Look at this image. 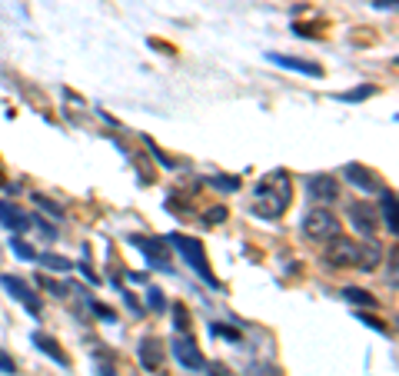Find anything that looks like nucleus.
Returning a JSON list of instances; mask_svg holds the SVG:
<instances>
[{
	"label": "nucleus",
	"instance_id": "412c9836",
	"mask_svg": "<svg viewBox=\"0 0 399 376\" xmlns=\"http://www.w3.org/2000/svg\"><path fill=\"white\" fill-rule=\"evenodd\" d=\"M206 183L216 190H223V193H237L240 190V177H223V173H213V177H206Z\"/></svg>",
	"mask_w": 399,
	"mask_h": 376
},
{
	"label": "nucleus",
	"instance_id": "dca6fc26",
	"mask_svg": "<svg viewBox=\"0 0 399 376\" xmlns=\"http://www.w3.org/2000/svg\"><path fill=\"white\" fill-rule=\"evenodd\" d=\"M343 300L346 303H353V307H363V310H376L379 307V300L373 297V293H366V290H359V287H346Z\"/></svg>",
	"mask_w": 399,
	"mask_h": 376
},
{
	"label": "nucleus",
	"instance_id": "b1692460",
	"mask_svg": "<svg viewBox=\"0 0 399 376\" xmlns=\"http://www.w3.org/2000/svg\"><path fill=\"white\" fill-rule=\"evenodd\" d=\"M173 317H176V330L180 333L190 330V313H186L184 303H173Z\"/></svg>",
	"mask_w": 399,
	"mask_h": 376
},
{
	"label": "nucleus",
	"instance_id": "473e14b6",
	"mask_svg": "<svg viewBox=\"0 0 399 376\" xmlns=\"http://www.w3.org/2000/svg\"><path fill=\"white\" fill-rule=\"evenodd\" d=\"M203 370H210L213 376H230V370H227V366H220V363H206Z\"/></svg>",
	"mask_w": 399,
	"mask_h": 376
},
{
	"label": "nucleus",
	"instance_id": "20e7f679",
	"mask_svg": "<svg viewBox=\"0 0 399 376\" xmlns=\"http://www.w3.org/2000/svg\"><path fill=\"white\" fill-rule=\"evenodd\" d=\"M303 233L310 240H316V244H330L333 237H339V220L326 207H316V210H310L303 217Z\"/></svg>",
	"mask_w": 399,
	"mask_h": 376
},
{
	"label": "nucleus",
	"instance_id": "6e6552de",
	"mask_svg": "<svg viewBox=\"0 0 399 376\" xmlns=\"http://www.w3.org/2000/svg\"><path fill=\"white\" fill-rule=\"evenodd\" d=\"M343 177L353 183V187H359L363 193H379L383 190V180L369 170V166H363V164H346L343 166Z\"/></svg>",
	"mask_w": 399,
	"mask_h": 376
},
{
	"label": "nucleus",
	"instance_id": "393cba45",
	"mask_svg": "<svg viewBox=\"0 0 399 376\" xmlns=\"http://www.w3.org/2000/svg\"><path fill=\"white\" fill-rule=\"evenodd\" d=\"M40 287L47 290V293H54V297H60V300H64V297H67V290H70L67 283H54V280H47V277L40 280Z\"/></svg>",
	"mask_w": 399,
	"mask_h": 376
},
{
	"label": "nucleus",
	"instance_id": "39448f33",
	"mask_svg": "<svg viewBox=\"0 0 399 376\" xmlns=\"http://www.w3.org/2000/svg\"><path fill=\"white\" fill-rule=\"evenodd\" d=\"M130 244L137 246L143 256H147V266L160 270V273H173V263H170V246L163 237H130Z\"/></svg>",
	"mask_w": 399,
	"mask_h": 376
},
{
	"label": "nucleus",
	"instance_id": "c85d7f7f",
	"mask_svg": "<svg viewBox=\"0 0 399 376\" xmlns=\"http://www.w3.org/2000/svg\"><path fill=\"white\" fill-rule=\"evenodd\" d=\"M33 227H37V230L43 233V237H47V240H57V227H50V223L47 220H40V217H37V220H30Z\"/></svg>",
	"mask_w": 399,
	"mask_h": 376
},
{
	"label": "nucleus",
	"instance_id": "f3484780",
	"mask_svg": "<svg viewBox=\"0 0 399 376\" xmlns=\"http://www.w3.org/2000/svg\"><path fill=\"white\" fill-rule=\"evenodd\" d=\"M37 263H40L43 270H54V273H70V270H74V263L60 253H37Z\"/></svg>",
	"mask_w": 399,
	"mask_h": 376
},
{
	"label": "nucleus",
	"instance_id": "f03ea898",
	"mask_svg": "<svg viewBox=\"0 0 399 376\" xmlns=\"http://www.w3.org/2000/svg\"><path fill=\"white\" fill-rule=\"evenodd\" d=\"M326 263L330 266H339V270H376L379 263V246L373 240H349V237H333L330 246H326Z\"/></svg>",
	"mask_w": 399,
	"mask_h": 376
},
{
	"label": "nucleus",
	"instance_id": "9d476101",
	"mask_svg": "<svg viewBox=\"0 0 399 376\" xmlns=\"http://www.w3.org/2000/svg\"><path fill=\"white\" fill-rule=\"evenodd\" d=\"M266 60L283 70H296V74H306V77H323V67L313 64V60H303V57H290V54H266Z\"/></svg>",
	"mask_w": 399,
	"mask_h": 376
},
{
	"label": "nucleus",
	"instance_id": "bb28decb",
	"mask_svg": "<svg viewBox=\"0 0 399 376\" xmlns=\"http://www.w3.org/2000/svg\"><path fill=\"white\" fill-rule=\"evenodd\" d=\"M90 310L97 313V317H103V320H107V323H113V320H117V313L110 310V307H103V303H97V300H90Z\"/></svg>",
	"mask_w": 399,
	"mask_h": 376
},
{
	"label": "nucleus",
	"instance_id": "72a5a7b5",
	"mask_svg": "<svg viewBox=\"0 0 399 376\" xmlns=\"http://www.w3.org/2000/svg\"><path fill=\"white\" fill-rule=\"evenodd\" d=\"M77 270H84V277L90 280V283H100V277H97V273H94V270H90V266H86V263H80V266H77Z\"/></svg>",
	"mask_w": 399,
	"mask_h": 376
},
{
	"label": "nucleus",
	"instance_id": "a211bd4d",
	"mask_svg": "<svg viewBox=\"0 0 399 376\" xmlns=\"http://www.w3.org/2000/svg\"><path fill=\"white\" fill-rule=\"evenodd\" d=\"M33 203H37V210L50 213V217H54V220H64V207H60V203H57V200L43 197V193H33Z\"/></svg>",
	"mask_w": 399,
	"mask_h": 376
},
{
	"label": "nucleus",
	"instance_id": "4468645a",
	"mask_svg": "<svg viewBox=\"0 0 399 376\" xmlns=\"http://www.w3.org/2000/svg\"><path fill=\"white\" fill-rule=\"evenodd\" d=\"M349 217H353V227H356L366 240H373V237H376V220H373V210H369V207L353 203V207H349Z\"/></svg>",
	"mask_w": 399,
	"mask_h": 376
},
{
	"label": "nucleus",
	"instance_id": "ddd939ff",
	"mask_svg": "<svg viewBox=\"0 0 399 376\" xmlns=\"http://www.w3.org/2000/svg\"><path fill=\"white\" fill-rule=\"evenodd\" d=\"M30 340H33V346H37V350H40L43 356H50V360H54L57 366H70V360H67V353L60 350V343H57L54 336H47V333L37 330V333L30 336Z\"/></svg>",
	"mask_w": 399,
	"mask_h": 376
},
{
	"label": "nucleus",
	"instance_id": "1a4fd4ad",
	"mask_svg": "<svg viewBox=\"0 0 399 376\" xmlns=\"http://www.w3.org/2000/svg\"><path fill=\"white\" fill-rule=\"evenodd\" d=\"M336 180L330 173H313V177H306V197L316 200V203H333L336 200Z\"/></svg>",
	"mask_w": 399,
	"mask_h": 376
},
{
	"label": "nucleus",
	"instance_id": "f257e3e1",
	"mask_svg": "<svg viewBox=\"0 0 399 376\" xmlns=\"http://www.w3.org/2000/svg\"><path fill=\"white\" fill-rule=\"evenodd\" d=\"M293 200V180L286 170H270L266 177H259V183L253 187V203L249 210L259 220H280V213L290 207Z\"/></svg>",
	"mask_w": 399,
	"mask_h": 376
},
{
	"label": "nucleus",
	"instance_id": "a878e982",
	"mask_svg": "<svg viewBox=\"0 0 399 376\" xmlns=\"http://www.w3.org/2000/svg\"><path fill=\"white\" fill-rule=\"evenodd\" d=\"M227 217H230L227 207H213V210H206V223H210V227H216V223H223Z\"/></svg>",
	"mask_w": 399,
	"mask_h": 376
},
{
	"label": "nucleus",
	"instance_id": "7ed1b4c3",
	"mask_svg": "<svg viewBox=\"0 0 399 376\" xmlns=\"http://www.w3.org/2000/svg\"><path fill=\"white\" fill-rule=\"evenodd\" d=\"M163 240H167V246H173L176 253L184 256L186 263H190V270H193L196 277L203 280L206 287H210V290H220V280L213 277V270H210V260H206V253H203V246H200V240H193V237H186V233H180V230L167 233Z\"/></svg>",
	"mask_w": 399,
	"mask_h": 376
},
{
	"label": "nucleus",
	"instance_id": "0eeeda50",
	"mask_svg": "<svg viewBox=\"0 0 399 376\" xmlns=\"http://www.w3.org/2000/svg\"><path fill=\"white\" fill-rule=\"evenodd\" d=\"M170 353H173V360H176L180 366H186V370H203V366H206L203 353L196 350V343L186 336V333H184V336H173Z\"/></svg>",
	"mask_w": 399,
	"mask_h": 376
},
{
	"label": "nucleus",
	"instance_id": "423d86ee",
	"mask_svg": "<svg viewBox=\"0 0 399 376\" xmlns=\"http://www.w3.org/2000/svg\"><path fill=\"white\" fill-rule=\"evenodd\" d=\"M0 287L7 290L17 303H21L23 310L30 313L33 320H40L43 317V307H40V297L33 293V287L27 283V280H21V277H11V273H0Z\"/></svg>",
	"mask_w": 399,
	"mask_h": 376
},
{
	"label": "nucleus",
	"instance_id": "7c9ffc66",
	"mask_svg": "<svg viewBox=\"0 0 399 376\" xmlns=\"http://www.w3.org/2000/svg\"><path fill=\"white\" fill-rule=\"evenodd\" d=\"M389 287L396 290V246L389 250Z\"/></svg>",
	"mask_w": 399,
	"mask_h": 376
},
{
	"label": "nucleus",
	"instance_id": "6ab92c4d",
	"mask_svg": "<svg viewBox=\"0 0 399 376\" xmlns=\"http://www.w3.org/2000/svg\"><path fill=\"white\" fill-rule=\"evenodd\" d=\"M11 253L17 256V260H23V263H33V260H37V250H33L27 240H21V237H13L11 240Z\"/></svg>",
	"mask_w": 399,
	"mask_h": 376
},
{
	"label": "nucleus",
	"instance_id": "aec40b11",
	"mask_svg": "<svg viewBox=\"0 0 399 376\" xmlns=\"http://www.w3.org/2000/svg\"><path fill=\"white\" fill-rule=\"evenodd\" d=\"M376 93V87L373 84H366V87H356V90H346V93H336V100H343V103H359V100H369Z\"/></svg>",
	"mask_w": 399,
	"mask_h": 376
},
{
	"label": "nucleus",
	"instance_id": "4be33fe9",
	"mask_svg": "<svg viewBox=\"0 0 399 376\" xmlns=\"http://www.w3.org/2000/svg\"><path fill=\"white\" fill-rule=\"evenodd\" d=\"M143 144H147V150H150V154H153V156H157V160H160V166H167V170H173V166H176V160H170V156L163 154L160 147L153 144L150 137H143Z\"/></svg>",
	"mask_w": 399,
	"mask_h": 376
},
{
	"label": "nucleus",
	"instance_id": "9b49d317",
	"mask_svg": "<svg viewBox=\"0 0 399 376\" xmlns=\"http://www.w3.org/2000/svg\"><path fill=\"white\" fill-rule=\"evenodd\" d=\"M0 227H7L11 233H23V230H30L33 223H30V217L17 207V203H11V200H0Z\"/></svg>",
	"mask_w": 399,
	"mask_h": 376
},
{
	"label": "nucleus",
	"instance_id": "cd10ccee",
	"mask_svg": "<svg viewBox=\"0 0 399 376\" xmlns=\"http://www.w3.org/2000/svg\"><path fill=\"white\" fill-rule=\"evenodd\" d=\"M147 293H150V310H157L160 313L167 303H163V290L160 287H147Z\"/></svg>",
	"mask_w": 399,
	"mask_h": 376
},
{
	"label": "nucleus",
	"instance_id": "f704fd0d",
	"mask_svg": "<svg viewBox=\"0 0 399 376\" xmlns=\"http://www.w3.org/2000/svg\"><path fill=\"white\" fill-rule=\"evenodd\" d=\"M396 7V0H376V11H393Z\"/></svg>",
	"mask_w": 399,
	"mask_h": 376
},
{
	"label": "nucleus",
	"instance_id": "f8f14e48",
	"mask_svg": "<svg viewBox=\"0 0 399 376\" xmlns=\"http://www.w3.org/2000/svg\"><path fill=\"white\" fill-rule=\"evenodd\" d=\"M163 360H167V350H163V343L157 340V336H143L140 340V363L150 370V373H157L163 366Z\"/></svg>",
	"mask_w": 399,
	"mask_h": 376
},
{
	"label": "nucleus",
	"instance_id": "5701e85b",
	"mask_svg": "<svg viewBox=\"0 0 399 376\" xmlns=\"http://www.w3.org/2000/svg\"><path fill=\"white\" fill-rule=\"evenodd\" d=\"M356 317H359V323H366V326H373L376 333H383V336H389V326L383 320H376V317H369L366 310H356Z\"/></svg>",
	"mask_w": 399,
	"mask_h": 376
},
{
	"label": "nucleus",
	"instance_id": "2eb2a0df",
	"mask_svg": "<svg viewBox=\"0 0 399 376\" xmlns=\"http://www.w3.org/2000/svg\"><path fill=\"white\" fill-rule=\"evenodd\" d=\"M379 213H383V223H386V230L396 237V193L389 187L379 190Z\"/></svg>",
	"mask_w": 399,
	"mask_h": 376
},
{
	"label": "nucleus",
	"instance_id": "2f4dec72",
	"mask_svg": "<svg viewBox=\"0 0 399 376\" xmlns=\"http://www.w3.org/2000/svg\"><path fill=\"white\" fill-rule=\"evenodd\" d=\"M0 370H4V373H17V363H13V360H11V356H7V353H0Z\"/></svg>",
	"mask_w": 399,
	"mask_h": 376
},
{
	"label": "nucleus",
	"instance_id": "c756f323",
	"mask_svg": "<svg viewBox=\"0 0 399 376\" xmlns=\"http://www.w3.org/2000/svg\"><path fill=\"white\" fill-rule=\"evenodd\" d=\"M210 330L216 333V336H227V340H240L237 330H230V326H220V323H210Z\"/></svg>",
	"mask_w": 399,
	"mask_h": 376
}]
</instances>
